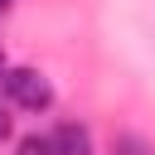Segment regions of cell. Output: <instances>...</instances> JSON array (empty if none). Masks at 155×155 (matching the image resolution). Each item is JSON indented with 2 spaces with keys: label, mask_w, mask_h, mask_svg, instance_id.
<instances>
[{
  "label": "cell",
  "mask_w": 155,
  "mask_h": 155,
  "mask_svg": "<svg viewBox=\"0 0 155 155\" xmlns=\"http://www.w3.org/2000/svg\"><path fill=\"white\" fill-rule=\"evenodd\" d=\"M0 97L15 107V111H34V116H44L48 107H53V82H48V73L44 68H29V63H10L5 68V78H0Z\"/></svg>",
  "instance_id": "6da1fadb"
},
{
  "label": "cell",
  "mask_w": 155,
  "mask_h": 155,
  "mask_svg": "<svg viewBox=\"0 0 155 155\" xmlns=\"http://www.w3.org/2000/svg\"><path fill=\"white\" fill-rule=\"evenodd\" d=\"M48 140H53V155H97V136L87 121H58Z\"/></svg>",
  "instance_id": "7a4b0ae2"
},
{
  "label": "cell",
  "mask_w": 155,
  "mask_h": 155,
  "mask_svg": "<svg viewBox=\"0 0 155 155\" xmlns=\"http://www.w3.org/2000/svg\"><path fill=\"white\" fill-rule=\"evenodd\" d=\"M107 155H155V140H145L140 131H116Z\"/></svg>",
  "instance_id": "3957f363"
},
{
  "label": "cell",
  "mask_w": 155,
  "mask_h": 155,
  "mask_svg": "<svg viewBox=\"0 0 155 155\" xmlns=\"http://www.w3.org/2000/svg\"><path fill=\"white\" fill-rule=\"evenodd\" d=\"M15 155H53V140H48L44 131H29V136L15 140Z\"/></svg>",
  "instance_id": "277c9868"
},
{
  "label": "cell",
  "mask_w": 155,
  "mask_h": 155,
  "mask_svg": "<svg viewBox=\"0 0 155 155\" xmlns=\"http://www.w3.org/2000/svg\"><path fill=\"white\" fill-rule=\"evenodd\" d=\"M10 111H15V107L0 97V145H10V140H15V116H10Z\"/></svg>",
  "instance_id": "5b68a950"
},
{
  "label": "cell",
  "mask_w": 155,
  "mask_h": 155,
  "mask_svg": "<svg viewBox=\"0 0 155 155\" xmlns=\"http://www.w3.org/2000/svg\"><path fill=\"white\" fill-rule=\"evenodd\" d=\"M10 10H15V0H0V19H5V15H10Z\"/></svg>",
  "instance_id": "8992f818"
},
{
  "label": "cell",
  "mask_w": 155,
  "mask_h": 155,
  "mask_svg": "<svg viewBox=\"0 0 155 155\" xmlns=\"http://www.w3.org/2000/svg\"><path fill=\"white\" fill-rule=\"evenodd\" d=\"M5 68H10V58H5V44H0V78H5Z\"/></svg>",
  "instance_id": "52a82bcc"
}]
</instances>
